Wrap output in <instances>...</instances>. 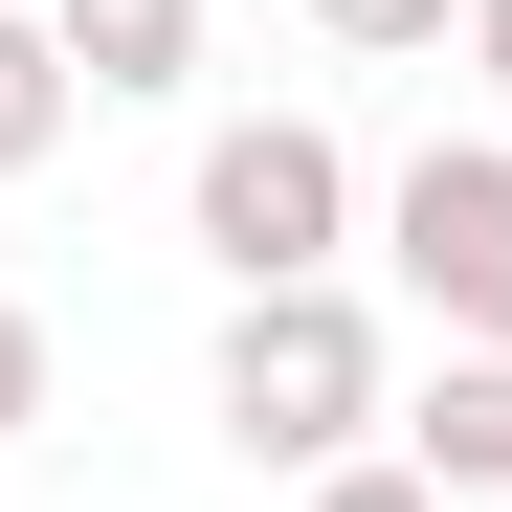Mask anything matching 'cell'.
Listing matches in <instances>:
<instances>
[{
    "label": "cell",
    "mask_w": 512,
    "mask_h": 512,
    "mask_svg": "<svg viewBox=\"0 0 512 512\" xmlns=\"http://www.w3.org/2000/svg\"><path fill=\"white\" fill-rule=\"evenodd\" d=\"M201 423L245 468H357L379 423H401V334H379V290L334 268V290H223V357H201Z\"/></svg>",
    "instance_id": "1"
},
{
    "label": "cell",
    "mask_w": 512,
    "mask_h": 512,
    "mask_svg": "<svg viewBox=\"0 0 512 512\" xmlns=\"http://www.w3.org/2000/svg\"><path fill=\"white\" fill-rule=\"evenodd\" d=\"M357 223H379V179H357V134H334V112H223L201 179H179V245H201L223 290H334V268H357Z\"/></svg>",
    "instance_id": "2"
},
{
    "label": "cell",
    "mask_w": 512,
    "mask_h": 512,
    "mask_svg": "<svg viewBox=\"0 0 512 512\" xmlns=\"http://www.w3.org/2000/svg\"><path fill=\"white\" fill-rule=\"evenodd\" d=\"M379 268L446 357H512V134H423L379 179Z\"/></svg>",
    "instance_id": "3"
},
{
    "label": "cell",
    "mask_w": 512,
    "mask_h": 512,
    "mask_svg": "<svg viewBox=\"0 0 512 512\" xmlns=\"http://www.w3.org/2000/svg\"><path fill=\"white\" fill-rule=\"evenodd\" d=\"M23 23L67 45V90H90V112H156V90H201V0H23Z\"/></svg>",
    "instance_id": "4"
},
{
    "label": "cell",
    "mask_w": 512,
    "mask_h": 512,
    "mask_svg": "<svg viewBox=\"0 0 512 512\" xmlns=\"http://www.w3.org/2000/svg\"><path fill=\"white\" fill-rule=\"evenodd\" d=\"M379 446H401L423 490H446V512H490V490H512V357H446V379H423V401L379 423Z\"/></svg>",
    "instance_id": "5"
},
{
    "label": "cell",
    "mask_w": 512,
    "mask_h": 512,
    "mask_svg": "<svg viewBox=\"0 0 512 512\" xmlns=\"http://www.w3.org/2000/svg\"><path fill=\"white\" fill-rule=\"evenodd\" d=\"M67 112H90V90H67V45L0 0V179H45V156H67Z\"/></svg>",
    "instance_id": "6"
},
{
    "label": "cell",
    "mask_w": 512,
    "mask_h": 512,
    "mask_svg": "<svg viewBox=\"0 0 512 512\" xmlns=\"http://www.w3.org/2000/svg\"><path fill=\"white\" fill-rule=\"evenodd\" d=\"M312 23L357 45V67H401V45H468V0H312Z\"/></svg>",
    "instance_id": "7"
},
{
    "label": "cell",
    "mask_w": 512,
    "mask_h": 512,
    "mask_svg": "<svg viewBox=\"0 0 512 512\" xmlns=\"http://www.w3.org/2000/svg\"><path fill=\"white\" fill-rule=\"evenodd\" d=\"M290 512H446V490H423V468H401V446H357V468H312V490H290Z\"/></svg>",
    "instance_id": "8"
},
{
    "label": "cell",
    "mask_w": 512,
    "mask_h": 512,
    "mask_svg": "<svg viewBox=\"0 0 512 512\" xmlns=\"http://www.w3.org/2000/svg\"><path fill=\"white\" fill-rule=\"evenodd\" d=\"M45 379H67V357H45V312L0 290V446H23V423H45Z\"/></svg>",
    "instance_id": "9"
},
{
    "label": "cell",
    "mask_w": 512,
    "mask_h": 512,
    "mask_svg": "<svg viewBox=\"0 0 512 512\" xmlns=\"http://www.w3.org/2000/svg\"><path fill=\"white\" fill-rule=\"evenodd\" d=\"M468 67H490V134H512V0H468Z\"/></svg>",
    "instance_id": "10"
}]
</instances>
